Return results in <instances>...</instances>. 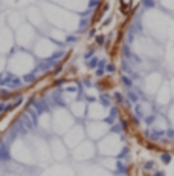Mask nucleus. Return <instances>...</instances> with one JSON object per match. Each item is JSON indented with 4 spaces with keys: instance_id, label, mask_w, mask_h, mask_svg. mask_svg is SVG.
Segmentation results:
<instances>
[{
    "instance_id": "nucleus-1",
    "label": "nucleus",
    "mask_w": 174,
    "mask_h": 176,
    "mask_svg": "<svg viewBox=\"0 0 174 176\" xmlns=\"http://www.w3.org/2000/svg\"><path fill=\"white\" fill-rule=\"evenodd\" d=\"M121 67H122V70H124V74H125V75H128V77H136V75L133 74V67L130 66V63H128L127 60H122Z\"/></svg>"
},
{
    "instance_id": "nucleus-2",
    "label": "nucleus",
    "mask_w": 174,
    "mask_h": 176,
    "mask_svg": "<svg viewBox=\"0 0 174 176\" xmlns=\"http://www.w3.org/2000/svg\"><path fill=\"white\" fill-rule=\"evenodd\" d=\"M121 83H122L124 87H127V89H131L133 87V78L124 74V75H121Z\"/></svg>"
},
{
    "instance_id": "nucleus-3",
    "label": "nucleus",
    "mask_w": 174,
    "mask_h": 176,
    "mask_svg": "<svg viewBox=\"0 0 174 176\" xmlns=\"http://www.w3.org/2000/svg\"><path fill=\"white\" fill-rule=\"evenodd\" d=\"M127 100L130 103H136V101H139V95L136 92H133V91H128L127 92Z\"/></svg>"
},
{
    "instance_id": "nucleus-4",
    "label": "nucleus",
    "mask_w": 174,
    "mask_h": 176,
    "mask_svg": "<svg viewBox=\"0 0 174 176\" xmlns=\"http://www.w3.org/2000/svg\"><path fill=\"white\" fill-rule=\"evenodd\" d=\"M171 153H168V152H162L160 153V161L163 162V164H170L171 162Z\"/></svg>"
},
{
    "instance_id": "nucleus-5",
    "label": "nucleus",
    "mask_w": 174,
    "mask_h": 176,
    "mask_svg": "<svg viewBox=\"0 0 174 176\" xmlns=\"http://www.w3.org/2000/svg\"><path fill=\"white\" fill-rule=\"evenodd\" d=\"M122 52H124V60H125V58H127V60H131V58H133V54H131L130 46H128V45H124Z\"/></svg>"
},
{
    "instance_id": "nucleus-6",
    "label": "nucleus",
    "mask_w": 174,
    "mask_h": 176,
    "mask_svg": "<svg viewBox=\"0 0 174 176\" xmlns=\"http://www.w3.org/2000/svg\"><path fill=\"white\" fill-rule=\"evenodd\" d=\"M144 170H145V172H154V170H156V162H154V161H148V162H145Z\"/></svg>"
},
{
    "instance_id": "nucleus-7",
    "label": "nucleus",
    "mask_w": 174,
    "mask_h": 176,
    "mask_svg": "<svg viewBox=\"0 0 174 176\" xmlns=\"http://www.w3.org/2000/svg\"><path fill=\"white\" fill-rule=\"evenodd\" d=\"M142 5L145 9H151V8L156 6V0H142Z\"/></svg>"
},
{
    "instance_id": "nucleus-8",
    "label": "nucleus",
    "mask_w": 174,
    "mask_h": 176,
    "mask_svg": "<svg viewBox=\"0 0 174 176\" xmlns=\"http://www.w3.org/2000/svg\"><path fill=\"white\" fill-rule=\"evenodd\" d=\"M113 98H115V101H116L118 104H122V103H124V100H125L124 96H122V93H121V92H115V93H113Z\"/></svg>"
},
{
    "instance_id": "nucleus-9",
    "label": "nucleus",
    "mask_w": 174,
    "mask_h": 176,
    "mask_svg": "<svg viewBox=\"0 0 174 176\" xmlns=\"http://www.w3.org/2000/svg\"><path fill=\"white\" fill-rule=\"evenodd\" d=\"M95 41H96V45L98 46H103V45H105V35H96V38H95Z\"/></svg>"
},
{
    "instance_id": "nucleus-10",
    "label": "nucleus",
    "mask_w": 174,
    "mask_h": 176,
    "mask_svg": "<svg viewBox=\"0 0 174 176\" xmlns=\"http://www.w3.org/2000/svg\"><path fill=\"white\" fill-rule=\"evenodd\" d=\"M98 63H99V60H98V57H92V60L89 61V69H95L96 66H98Z\"/></svg>"
},
{
    "instance_id": "nucleus-11",
    "label": "nucleus",
    "mask_w": 174,
    "mask_h": 176,
    "mask_svg": "<svg viewBox=\"0 0 174 176\" xmlns=\"http://www.w3.org/2000/svg\"><path fill=\"white\" fill-rule=\"evenodd\" d=\"M105 72H108V74H115V72H116V64L108 63V64L105 66Z\"/></svg>"
},
{
    "instance_id": "nucleus-12",
    "label": "nucleus",
    "mask_w": 174,
    "mask_h": 176,
    "mask_svg": "<svg viewBox=\"0 0 174 176\" xmlns=\"http://www.w3.org/2000/svg\"><path fill=\"white\" fill-rule=\"evenodd\" d=\"M95 74H96V77H104V74H105V69H101V67H98Z\"/></svg>"
},
{
    "instance_id": "nucleus-13",
    "label": "nucleus",
    "mask_w": 174,
    "mask_h": 176,
    "mask_svg": "<svg viewBox=\"0 0 174 176\" xmlns=\"http://www.w3.org/2000/svg\"><path fill=\"white\" fill-rule=\"evenodd\" d=\"M98 5H99V0H90L89 2V8H95Z\"/></svg>"
},
{
    "instance_id": "nucleus-14",
    "label": "nucleus",
    "mask_w": 174,
    "mask_h": 176,
    "mask_svg": "<svg viewBox=\"0 0 174 176\" xmlns=\"http://www.w3.org/2000/svg\"><path fill=\"white\" fill-rule=\"evenodd\" d=\"M93 54H95V51H93V49H90V51H87V54L84 55V58L89 60V58H92V55H93Z\"/></svg>"
},
{
    "instance_id": "nucleus-15",
    "label": "nucleus",
    "mask_w": 174,
    "mask_h": 176,
    "mask_svg": "<svg viewBox=\"0 0 174 176\" xmlns=\"http://www.w3.org/2000/svg\"><path fill=\"white\" fill-rule=\"evenodd\" d=\"M151 176H165V172H162V170H154Z\"/></svg>"
},
{
    "instance_id": "nucleus-16",
    "label": "nucleus",
    "mask_w": 174,
    "mask_h": 176,
    "mask_svg": "<svg viewBox=\"0 0 174 176\" xmlns=\"http://www.w3.org/2000/svg\"><path fill=\"white\" fill-rule=\"evenodd\" d=\"M89 35H90V37H93V35H95V29H92V31L89 32Z\"/></svg>"
}]
</instances>
